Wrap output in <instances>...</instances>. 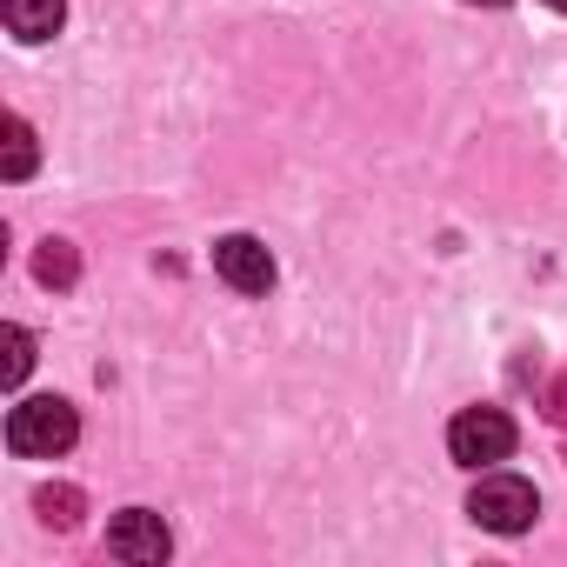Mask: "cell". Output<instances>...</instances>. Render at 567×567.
Masks as SVG:
<instances>
[{"mask_svg": "<svg viewBox=\"0 0 567 567\" xmlns=\"http://www.w3.org/2000/svg\"><path fill=\"white\" fill-rule=\"evenodd\" d=\"M514 421H507V408H461L454 414V427H447V454L461 461V467H501L507 454H514Z\"/></svg>", "mask_w": 567, "mask_h": 567, "instance_id": "cell-3", "label": "cell"}, {"mask_svg": "<svg viewBox=\"0 0 567 567\" xmlns=\"http://www.w3.org/2000/svg\"><path fill=\"white\" fill-rule=\"evenodd\" d=\"M34 507H41V520H48V527H74L87 501H81V487H41V494H34Z\"/></svg>", "mask_w": 567, "mask_h": 567, "instance_id": "cell-10", "label": "cell"}, {"mask_svg": "<svg viewBox=\"0 0 567 567\" xmlns=\"http://www.w3.org/2000/svg\"><path fill=\"white\" fill-rule=\"evenodd\" d=\"M0 348H8V361H0V381L21 388L28 368H34V334H28V328H0Z\"/></svg>", "mask_w": 567, "mask_h": 567, "instance_id": "cell-9", "label": "cell"}, {"mask_svg": "<svg viewBox=\"0 0 567 567\" xmlns=\"http://www.w3.org/2000/svg\"><path fill=\"white\" fill-rule=\"evenodd\" d=\"M214 274L227 280L234 295H267L274 288V254L254 234H220L214 240Z\"/></svg>", "mask_w": 567, "mask_h": 567, "instance_id": "cell-5", "label": "cell"}, {"mask_svg": "<svg viewBox=\"0 0 567 567\" xmlns=\"http://www.w3.org/2000/svg\"><path fill=\"white\" fill-rule=\"evenodd\" d=\"M467 8H507V0H467Z\"/></svg>", "mask_w": 567, "mask_h": 567, "instance_id": "cell-11", "label": "cell"}, {"mask_svg": "<svg viewBox=\"0 0 567 567\" xmlns=\"http://www.w3.org/2000/svg\"><path fill=\"white\" fill-rule=\"evenodd\" d=\"M0 174H8V181H28L34 174V127L21 114H8V161H0Z\"/></svg>", "mask_w": 567, "mask_h": 567, "instance_id": "cell-8", "label": "cell"}, {"mask_svg": "<svg viewBox=\"0 0 567 567\" xmlns=\"http://www.w3.org/2000/svg\"><path fill=\"white\" fill-rule=\"evenodd\" d=\"M0 14H8V34L14 41H54L61 21H68V0H0Z\"/></svg>", "mask_w": 567, "mask_h": 567, "instance_id": "cell-6", "label": "cell"}, {"mask_svg": "<svg viewBox=\"0 0 567 567\" xmlns=\"http://www.w3.org/2000/svg\"><path fill=\"white\" fill-rule=\"evenodd\" d=\"M34 274H41V288H74V280H81V254L68 240H41Z\"/></svg>", "mask_w": 567, "mask_h": 567, "instance_id": "cell-7", "label": "cell"}, {"mask_svg": "<svg viewBox=\"0 0 567 567\" xmlns=\"http://www.w3.org/2000/svg\"><path fill=\"white\" fill-rule=\"evenodd\" d=\"M81 441V414H74V401H61V394H34V401H21L14 414H8V447L21 454V461H54V454H68Z\"/></svg>", "mask_w": 567, "mask_h": 567, "instance_id": "cell-1", "label": "cell"}, {"mask_svg": "<svg viewBox=\"0 0 567 567\" xmlns=\"http://www.w3.org/2000/svg\"><path fill=\"white\" fill-rule=\"evenodd\" d=\"M547 8H554V14H567V0H547Z\"/></svg>", "mask_w": 567, "mask_h": 567, "instance_id": "cell-12", "label": "cell"}, {"mask_svg": "<svg viewBox=\"0 0 567 567\" xmlns=\"http://www.w3.org/2000/svg\"><path fill=\"white\" fill-rule=\"evenodd\" d=\"M167 547H174V534H167V520L154 507H121L107 520V554L127 560V567H161Z\"/></svg>", "mask_w": 567, "mask_h": 567, "instance_id": "cell-4", "label": "cell"}, {"mask_svg": "<svg viewBox=\"0 0 567 567\" xmlns=\"http://www.w3.org/2000/svg\"><path fill=\"white\" fill-rule=\"evenodd\" d=\"M467 514H474L487 534H527L534 514H540V494H534V481L487 467V474L474 481V494H467Z\"/></svg>", "mask_w": 567, "mask_h": 567, "instance_id": "cell-2", "label": "cell"}]
</instances>
